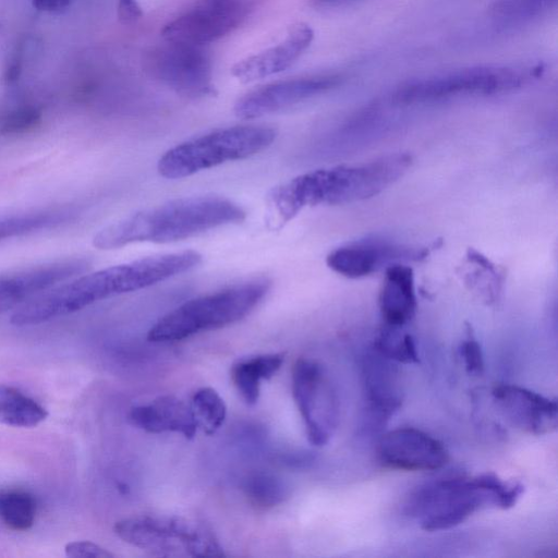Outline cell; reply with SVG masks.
I'll return each instance as SVG.
<instances>
[{"mask_svg": "<svg viewBox=\"0 0 558 558\" xmlns=\"http://www.w3.org/2000/svg\"><path fill=\"white\" fill-rule=\"evenodd\" d=\"M202 263L192 250L154 255L64 281L21 305L10 317L17 327L39 325L106 299L134 292L184 274Z\"/></svg>", "mask_w": 558, "mask_h": 558, "instance_id": "obj_1", "label": "cell"}, {"mask_svg": "<svg viewBox=\"0 0 558 558\" xmlns=\"http://www.w3.org/2000/svg\"><path fill=\"white\" fill-rule=\"evenodd\" d=\"M246 218L233 201L202 195L182 197L135 211L100 229L92 243L98 250H116L132 243H171Z\"/></svg>", "mask_w": 558, "mask_h": 558, "instance_id": "obj_2", "label": "cell"}, {"mask_svg": "<svg viewBox=\"0 0 558 558\" xmlns=\"http://www.w3.org/2000/svg\"><path fill=\"white\" fill-rule=\"evenodd\" d=\"M523 493L518 482H506L495 473L451 475L429 481L412 492L404 505L427 532L451 529L480 509H508Z\"/></svg>", "mask_w": 558, "mask_h": 558, "instance_id": "obj_3", "label": "cell"}, {"mask_svg": "<svg viewBox=\"0 0 558 558\" xmlns=\"http://www.w3.org/2000/svg\"><path fill=\"white\" fill-rule=\"evenodd\" d=\"M270 286L268 278L258 277L191 299L158 319L148 330L147 339L179 341L236 323L260 303Z\"/></svg>", "mask_w": 558, "mask_h": 558, "instance_id": "obj_4", "label": "cell"}, {"mask_svg": "<svg viewBox=\"0 0 558 558\" xmlns=\"http://www.w3.org/2000/svg\"><path fill=\"white\" fill-rule=\"evenodd\" d=\"M277 131L266 125H234L185 141L158 160L161 177L175 180L219 165L254 156L268 148Z\"/></svg>", "mask_w": 558, "mask_h": 558, "instance_id": "obj_5", "label": "cell"}, {"mask_svg": "<svg viewBox=\"0 0 558 558\" xmlns=\"http://www.w3.org/2000/svg\"><path fill=\"white\" fill-rule=\"evenodd\" d=\"M123 542L160 557H222L223 548L205 523L182 515L140 514L119 520Z\"/></svg>", "mask_w": 558, "mask_h": 558, "instance_id": "obj_6", "label": "cell"}, {"mask_svg": "<svg viewBox=\"0 0 558 558\" xmlns=\"http://www.w3.org/2000/svg\"><path fill=\"white\" fill-rule=\"evenodd\" d=\"M524 81L523 73L514 68L476 65L407 82L393 92L391 99L398 105H414L461 96H489L514 90Z\"/></svg>", "mask_w": 558, "mask_h": 558, "instance_id": "obj_7", "label": "cell"}, {"mask_svg": "<svg viewBox=\"0 0 558 558\" xmlns=\"http://www.w3.org/2000/svg\"><path fill=\"white\" fill-rule=\"evenodd\" d=\"M143 69L175 93L201 98L213 96V66L203 47L163 40L143 56Z\"/></svg>", "mask_w": 558, "mask_h": 558, "instance_id": "obj_8", "label": "cell"}, {"mask_svg": "<svg viewBox=\"0 0 558 558\" xmlns=\"http://www.w3.org/2000/svg\"><path fill=\"white\" fill-rule=\"evenodd\" d=\"M292 396L308 441L326 445L339 423V399L325 368L311 359H299L292 369Z\"/></svg>", "mask_w": 558, "mask_h": 558, "instance_id": "obj_9", "label": "cell"}, {"mask_svg": "<svg viewBox=\"0 0 558 558\" xmlns=\"http://www.w3.org/2000/svg\"><path fill=\"white\" fill-rule=\"evenodd\" d=\"M257 0H196L169 21L161 31L163 40L198 46L219 40L241 26Z\"/></svg>", "mask_w": 558, "mask_h": 558, "instance_id": "obj_10", "label": "cell"}, {"mask_svg": "<svg viewBox=\"0 0 558 558\" xmlns=\"http://www.w3.org/2000/svg\"><path fill=\"white\" fill-rule=\"evenodd\" d=\"M412 157L397 153L359 165H341L323 170L326 205H342L378 195L409 170Z\"/></svg>", "mask_w": 558, "mask_h": 558, "instance_id": "obj_11", "label": "cell"}, {"mask_svg": "<svg viewBox=\"0 0 558 558\" xmlns=\"http://www.w3.org/2000/svg\"><path fill=\"white\" fill-rule=\"evenodd\" d=\"M343 81L341 73L329 72L269 83L239 98L233 110L242 120L260 118L332 90Z\"/></svg>", "mask_w": 558, "mask_h": 558, "instance_id": "obj_12", "label": "cell"}, {"mask_svg": "<svg viewBox=\"0 0 558 558\" xmlns=\"http://www.w3.org/2000/svg\"><path fill=\"white\" fill-rule=\"evenodd\" d=\"M428 254L425 246L364 239L335 248L327 255L326 264L343 277L359 279L396 263L423 260Z\"/></svg>", "mask_w": 558, "mask_h": 558, "instance_id": "obj_13", "label": "cell"}, {"mask_svg": "<svg viewBox=\"0 0 558 558\" xmlns=\"http://www.w3.org/2000/svg\"><path fill=\"white\" fill-rule=\"evenodd\" d=\"M377 457L389 469L434 471L449 460L442 442L414 427H399L383 434L377 442Z\"/></svg>", "mask_w": 558, "mask_h": 558, "instance_id": "obj_14", "label": "cell"}, {"mask_svg": "<svg viewBox=\"0 0 558 558\" xmlns=\"http://www.w3.org/2000/svg\"><path fill=\"white\" fill-rule=\"evenodd\" d=\"M492 396L497 409L514 427L533 435L556 430L558 405L555 399L510 384L495 386Z\"/></svg>", "mask_w": 558, "mask_h": 558, "instance_id": "obj_15", "label": "cell"}, {"mask_svg": "<svg viewBox=\"0 0 558 558\" xmlns=\"http://www.w3.org/2000/svg\"><path fill=\"white\" fill-rule=\"evenodd\" d=\"M88 268L85 258L53 262L13 275L0 276V314L23 305Z\"/></svg>", "mask_w": 558, "mask_h": 558, "instance_id": "obj_16", "label": "cell"}, {"mask_svg": "<svg viewBox=\"0 0 558 558\" xmlns=\"http://www.w3.org/2000/svg\"><path fill=\"white\" fill-rule=\"evenodd\" d=\"M313 39V28L306 23H296L277 45L236 62L231 74L242 83H250L281 73L306 51Z\"/></svg>", "mask_w": 558, "mask_h": 558, "instance_id": "obj_17", "label": "cell"}, {"mask_svg": "<svg viewBox=\"0 0 558 558\" xmlns=\"http://www.w3.org/2000/svg\"><path fill=\"white\" fill-rule=\"evenodd\" d=\"M363 386L368 423L380 428L399 409L401 392L391 361L376 350L364 359Z\"/></svg>", "mask_w": 558, "mask_h": 558, "instance_id": "obj_18", "label": "cell"}, {"mask_svg": "<svg viewBox=\"0 0 558 558\" xmlns=\"http://www.w3.org/2000/svg\"><path fill=\"white\" fill-rule=\"evenodd\" d=\"M129 420L134 426L148 433L172 432L185 438H193L198 428L190 403L170 395L133 407Z\"/></svg>", "mask_w": 558, "mask_h": 558, "instance_id": "obj_19", "label": "cell"}, {"mask_svg": "<svg viewBox=\"0 0 558 558\" xmlns=\"http://www.w3.org/2000/svg\"><path fill=\"white\" fill-rule=\"evenodd\" d=\"M378 306L385 325L403 327L412 320L417 301L414 272L410 266L396 263L385 268Z\"/></svg>", "mask_w": 558, "mask_h": 558, "instance_id": "obj_20", "label": "cell"}, {"mask_svg": "<svg viewBox=\"0 0 558 558\" xmlns=\"http://www.w3.org/2000/svg\"><path fill=\"white\" fill-rule=\"evenodd\" d=\"M283 361V353H267L243 357L231 366V380L246 404L258 401L262 381L271 378Z\"/></svg>", "mask_w": 558, "mask_h": 558, "instance_id": "obj_21", "label": "cell"}, {"mask_svg": "<svg viewBox=\"0 0 558 558\" xmlns=\"http://www.w3.org/2000/svg\"><path fill=\"white\" fill-rule=\"evenodd\" d=\"M72 206L53 207L0 217V241L57 228L75 218Z\"/></svg>", "mask_w": 558, "mask_h": 558, "instance_id": "obj_22", "label": "cell"}, {"mask_svg": "<svg viewBox=\"0 0 558 558\" xmlns=\"http://www.w3.org/2000/svg\"><path fill=\"white\" fill-rule=\"evenodd\" d=\"M48 416L47 410L15 387L0 385V424L35 427Z\"/></svg>", "mask_w": 558, "mask_h": 558, "instance_id": "obj_23", "label": "cell"}, {"mask_svg": "<svg viewBox=\"0 0 558 558\" xmlns=\"http://www.w3.org/2000/svg\"><path fill=\"white\" fill-rule=\"evenodd\" d=\"M466 263L474 267L463 275V280L470 289L475 290L478 295L488 304L495 303L501 293L504 284V272L487 257L474 250L466 255Z\"/></svg>", "mask_w": 558, "mask_h": 558, "instance_id": "obj_24", "label": "cell"}, {"mask_svg": "<svg viewBox=\"0 0 558 558\" xmlns=\"http://www.w3.org/2000/svg\"><path fill=\"white\" fill-rule=\"evenodd\" d=\"M556 4L557 0H494L489 16L498 26H521L545 15Z\"/></svg>", "mask_w": 558, "mask_h": 558, "instance_id": "obj_25", "label": "cell"}, {"mask_svg": "<svg viewBox=\"0 0 558 558\" xmlns=\"http://www.w3.org/2000/svg\"><path fill=\"white\" fill-rule=\"evenodd\" d=\"M37 505L35 498L24 490L0 493V521L8 529L23 532L35 523Z\"/></svg>", "mask_w": 558, "mask_h": 558, "instance_id": "obj_26", "label": "cell"}, {"mask_svg": "<svg viewBox=\"0 0 558 558\" xmlns=\"http://www.w3.org/2000/svg\"><path fill=\"white\" fill-rule=\"evenodd\" d=\"M248 502L257 509H269L281 504L288 496L286 483L271 473L258 472L250 475L243 485Z\"/></svg>", "mask_w": 558, "mask_h": 558, "instance_id": "obj_27", "label": "cell"}, {"mask_svg": "<svg viewBox=\"0 0 558 558\" xmlns=\"http://www.w3.org/2000/svg\"><path fill=\"white\" fill-rule=\"evenodd\" d=\"M190 405L197 425L208 435L216 433L226 420V403L211 387L197 389L192 396Z\"/></svg>", "mask_w": 558, "mask_h": 558, "instance_id": "obj_28", "label": "cell"}, {"mask_svg": "<svg viewBox=\"0 0 558 558\" xmlns=\"http://www.w3.org/2000/svg\"><path fill=\"white\" fill-rule=\"evenodd\" d=\"M401 327L385 325L375 341L374 349L391 362L411 364L418 361L414 339L400 331Z\"/></svg>", "mask_w": 558, "mask_h": 558, "instance_id": "obj_29", "label": "cell"}, {"mask_svg": "<svg viewBox=\"0 0 558 558\" xmlns=\"http://www.w3.org/2000/svg\"><path fill=\"white\" fill-rule=\"evenodd\" d=\"M41 120V112L33 106H24L9 112L1 121L0 133L19 134L35 128Z\"/></svg>", "mask_w": 558, "mask_h": 558, "instance_id": "obj_30", "label": "cell"}, {"mask_svg": "<svg viewBox=\"0 0 558 558\" xmlns=\"http://www.w3.org/2000/svg\"><path fill=\"white\" fill-rule=\"evenodd\" d=\"M460 354L465 369L470 374L480 375L484 369L483 353L481 347L472 333L462 341Z\"/></svg>", "mask_w": 558, "mask_h": 558, "instance_id": "obj_31", "label": "cell"}, {"mask_svg": "<svg viewBox=\"0 0 558 558\" xmlns=\"http://www.w3.org/2000/svg\"><path fill=\"white\" fill-rule=\"evenodd\" d=\"M64 553L70 558H111L114 555L89 541H76L68 543Z\"/></svg>", "mask_w": 558, "mask_h": 558, "instance_id": "obj_32", "label": "cell"}, {"mask_svg": "<svg viewBox=\"0 0 558 558\" xmlns=\"http://www.w3.org/2000/svg\"><path fill=\"white\" fill-rule=\"evenodd\" d=\"M118 19L124 25H133L143 17V10L137 0H118Z\"/></svg>", "mask_w": 558, "mask_h": 558, "instance_id": "obj_33", "label": "cell"}, {"mask_svg": "<svg viewBox=\"0 0 558 558\" xmlns=\"http://www.w3.org/2000/svg\"><path fill=\"white\" fill-rule=\"evenodd\" d=\"M71 0H33V4L36 9L56 13L66 9Z\"/></svg>", "mask_w": 558, "mask_h": 558, "instance_id": "obj_34", "label": "cell"}, {"mask_svg": "<svg viewBox=\"0 0 558 558\" xmlns=\"http://www.w3.org/2000/svg\"><path fill=\"white\" fill-rule=\"evenodd\" d=\"M359 0H310L312 7L316 9H335L354 3Z\"/></svg>", "mask_w": 558, "mask_h": 558, "instance_id": "obj_35", "label": "cell"}]
</instances>
